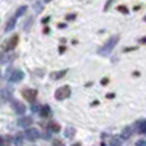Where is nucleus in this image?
<instances>
[{"mask_svg":"<svg viewBox=\"0 0 146 146\" xmlns=\"http://www.w3.org/2000/svg\"><path fill=\"white\" fill-rule=\"evenodd\" d=\"M119 40H121V36L119 35H113L111 37H109V40L106 41V42L104 44L100 49H99L98 53L100 54V55H104V56L109 55V54L113 51V49L117 46V44L119 42Z\"/></svg>","mask_w":146,"mask_h":146,"instance_id":"nucleus-1","label":"nucleus"},{"mask_svg":"<svg viewBox=\"0 0 146 146\" xmlns=\"http://www.w3.org/2000/svg\"><path fill=\"white\" fill-rule=\"evenodd\" d=\"M7 78L9 82H13V83H18L25 78V73H23L21 69H14L12 72H8L7 73Z\"/></svg>","mask_w":146,"mask_h":146,"instance_id":"nucleus-2","label":"nucleus"},{"mask_svg":"<svg viewBox=\"0 0 146 146\" xmlns=\"http://www.w3.org/2000/svg\"><path fill=\"white\" fill-rule=\"evenodd\" d=\"M72 94L71 91V87L69 86H62V87H59L58 90L55 91V94H54V96H55L56 100H64V99L69 98Z\"/></svg>","mask_w":146,"mask_h":146,"instance_id":"nucleus-3","label":"nucleus"},{"mask_svg":"<svg viewBox=\"0 0 146 146\" xmlns=\"http://www.w3.org/2000/svg\"><path fill=\"white\" fill-rule=\"evenodd\" d=\"M22 95L28 103H35L36 98H37V90H35V88H25L22 91Z\"/></svg>","mask_w":146,"mask_h":146,"instance_id":"nucleus-4","label":"nucleus"},{"mask_svg":"<svg viewBox=\"0 0 146 146\" xmlns=\"http://www.w3.org/2000/svg\"><path fill=\"white\" fill-rule=\"evenodd\" d=\"M18 41H19V36L18 35L12 36V37L5 42V46H4L5 51H10V50H13V49H15V46L18 45Z\"/></svg>","mask_w":146,"mask_h":146,"instance_id":"nucleus-5","label":"nucleus"},{"mask_svg":"<svg viewBox=\"0 0 146 146\" xmlns=\"http://www.w3.org/2000/svg\"><path fill=\"white\" fill-rule=\"evenodd\" d=\"M25 136L30 141H36L37 139H40V132L36 128H27L25 132Z\"/></svg>","mask_w":146,"mask_h":146,"instance_id":"nucleus-6","label":"nucleus"},{"mask_svg":"<svg viewBox=\"0 0 146 146\" xmlns=\"http://www.w3.org/2000/svg\"><path fill=\"white\" fill-rule=\"evenodd\" d=\"M32 123H33L32 117H21V118L18 119V126L23 127V128H27V127H30Z\"/></svg>","mask_w":146,"mask_h":146,"instance_id":"nucleus-7","label":"nucleus"},{"mask_svg":"<svg viewBox=\"0 0 146 146\" xmlns=\"http://www.w3.org/2000/svg\"><path fill=\"white\" fill-rule=\"evenodd\" d=\"M12 105H13V109H14V111H15L17 114H19V115L25 114V111H26L25 104H22L21 101H13Z\"/></svg>","mask_w":146,"mask_h":146,"instance_id":"nucleus-8","label":"nucleus"},{"mask_svg":"<svg viewBox=\"0 0 146 146\" xmlns=\"http://www.w3.org/2000/svg\"><path fill=\"white\" fill-rule=\"evenodd\" d=\"M67 73H68V69H62V71H58V72H53L50 73V78L51 80H60Z\"/></svg>","mask_w":146,"mask_h":146,"instance_id":"nucleus-9","label":"nucleus"},{"mask_svg":"<svg viewBox=\"0 0 146 146\" xmlns=\"http://www.w3.org/2000/svg\"><path fill=\"white\" fill-rule=\"evenodd\" d=\"M50 114H51V109H50V106H49V105H42L40 108V115H41V118H48Z\"/></svg>","mask_w":146,"mask_h":146,"instance_id":"nucleus-10","label":"nucleus"},{"mask_svg":"<svg viewBox=\"0 0 146 146\" xmlns=\"http://www.w3.org/2000/svg\"><path fill=\"white\" fill-rule=\"evenodd\" d=\"M15 25H17V17L10 18V19L8 21L7 26H5V32H9V31H12L13 28L15 27Z\"/></svg>","mask_w":146,"mask_h":146,"instance_id":"nucleus-11","label":"nucleus"},{"mask_svg":"<svg viewBox=\"0 0 146 146\" xmlns=\"http://www.w3.org/2000/svg\"><path fill=\"white\" fill-rule=\"evenodd\" d=\"M133 135V127H126L122 132V139L123 140H128L129 137Z\"/></svg>","mask_w":146,"mask_h":146,"instance_id":"nucleus-12","label":"nucleus"},{"mask_svg":"<svg viewBox=\"0 0 146 146\" xmlns=\"http://www.w3.org/2000/svg\"><path fill=\"white\" fill-rule=\"evenodd\" d=\"M64 135H66V137L67 139H73V137L76 136V128L74 127H72V126H69V127H67L66 128V132H64Z\"/></svg>","mask_w":146,"mask_h":146,"instance_id":"nucleus-13","label":"nucleus"},{"mask_svg":"<svg viewBox=\"0 0 146 146\" xmlns=\"http://www.w3.org/2000/svg\"><path fill=\"white\" fill-rule=\"evenodd\" d=\"M0 95H1V98L4 99V100H9V99L12 98V90H10V88H4Z\"/></svg>","mask_w":146,"mask_h":146,"instance_id":"nucleus-14","label":"nucleus"},{"mask_svg":"<svg viewBox=\"0 0 146 146\" xmlns=\"http://www.w3.org/2000/svg\"><path fill=\"white\" fill-rule=\"evenodd\" d=\"M26 13H27V5H22V7H19L17 9V12H15V17L19 18V17H22L23 14H26Z\"/></svg>","mask_w":146,"mask_h":146,"instance_id":"nucleus-15","label":"nucleus"},{"mask_svg":"<svg viewBox=\"0 0 146 146\" xmlns=\"http://www.w3.org/2000/svg\"><path fill=\"white\" fill-rule=\"evenodd\" d=\"M137 131L140 132V133H144L146 135V121H140L139 123H137Z\"/></svg>","mask_w":146,"mask_h":146,"instance_id":"nucleus-16","label":"nucleus"},{"mask_svg":"<svg viewBox=\"0 0 146 146\" xmlns=\"http://www.w3.org/2000/svg\"><path fill=\"white\" fill-rule=\"evenodd\" d=\"M48 127H49V131H51V132H55V133H56V132H59V131H60V126H59L58 123H55V122H51V123L49 124Z\"/></svg>","mask_w":146,"mask_h":146,"instance_id":"nucleus-17","label":"nucleus"},{"mask_svg":"<svg viewBox=\"0 0 146 146\" xmlns=\"http://www.w3.org/2000/svg\"><path fill=\"white\" fill-rule=\"evenodd\" d=\"M33 9H35V12L37 13V14H40V13L44 10V7H42V4H41L40 1H37V3L33 4Z\"/></svg>","mask_w":146,"mask_h":146,"instance_id":"nucleus-18","label":"nucleus"},{"mask_svg":"<svg viewBox=\"0 0 146 146\" xmlns=\"http://www.w3.org/2000/svg\"><path fill=\"white\" fill-rule=\"evenodd\" d=\"M117 9H118L119 12H122V13H123V14H128V12H129V10H128V8H127V7H124V5H119V7L117 8Z\"/></svg>","mask_w":146,"mask_h":146,"instance_id":"nucleus-19","label":"nucleus"},{"mask_svg":"<svg viewBox=\"0 0 146 146\" xmlns=\"http://www.w3.org/2000/svg\"><path fill=\"white\" fill-rule=\"evenodd\" d=\"M121 144H122V140L119 139V137H117V136H114L113 137V141L110 142V145H114V146H115V145H121Z\"/></svg>","mask_w":146,"mask_h":146,"instance_id":"nucleus-20","label":"nucleus"},{"mask_svg":"<svg viewBox=\"0 0 146 146\" xmlns=\"http://www.w3.org/2000/svg\"><path fill=\"white\" fill-rule=\"evenodd\" d=\"M14 144H18V145L22 144V135L21 133H18L17 136L14 137Z\"/></svg>","mask_w":146,"mask_h":146,"instance_id":"nucleus-21","label":"nucleus"},{"mask_svg":"<svg viewBox=\"0 0 146 146\" xmlns=\"http://www.w3.org/2000/svg\"><path fill=\"white\" fill-rule=\"evenodd\" d=\"M31 109H32V111H33V113H36V111H40V106H38V105H36V104H33V105L31 106Z\"/></svg>","mask_w":146,"mask_h":146,"instance_id":"nucleus-22","label":"nucleus"},{"mask_svg":"<svg viewBox=\"0 0 146 146\" xmlns=\"http://www.w3.org/2000/svg\"><path fill=\"white\" fill-rule=\"evenodd\" d=\"M137 146H146V141L145 140H139V141L136 142Z\"/></svg>","mask_w":146,"mask_h":146,"instance_id":"nucleus-23","label":"nucleus"},{"mask_svg":"<svg viewBox=\"0 0 146 146\" xmlns=\"http://www.w3.org/2000/svg\"><path fill=\"white\" fill-rule=\"evenodd\" d=\"M111 1H113V0H108V1H106V4H105V7H104V10H108V8L110 7V4H111Z\"/></svg>","mask_w":146,"mask_h":146,"instance_id":"nucleus-24","label":"nucleus"},{"mask_svg":"<svg viewBox=\"0 0 146 146\" xmlns=\"http://www.w3.org/2000/svg\"><path fill=\"white\" fill-rule=\"evenodd\" d=\"M49 21H50V17H45V18H42V19H41V22H42V23H48Z\"/></svg>","mask_w":146,"mask_h":146,"instance_id":"nucleus-25","label":"nucleus"},{"mask_svg":"<svg viewBox=\"0 0 146 146\" xmlns=\"http://www.w3.org/2000/svg\"><path fill=\"white\" fill-rule=\"evenodd\" d=\"M67 19H68V21H71V19H74V18H76V14H72V15H67Z\"/></svg>","mask_w":146,"mask_h":146,"instance_id":"nucleus-26","label":"nucleus"},{"mask_svg":"<svg viewBox=\"0 0 146 146\" xmlns=\"http://www.w3.org/2000/svg\"><path fill=\"white\" fill-rule=\"evenodd\" d=\"M44 139H45V140H50V139H51V137H50V133H45V135H44Z\"/></svg>","mask_w":146,"mask_h":146,"instance_id":"nucleus-27","label":"nucleus"},{"mask_svg":"<svg viewBox=\"0 0 146 146\" xmlns=\"http://www.w3.org/2000/svg\"><path fill=\"white\" fill-rule=\"evenodd\" d=\"M140 42H141V44H146V36H145V37H142L141 40H140Z\"/></svg>","mask_w":146,"mask_h":146,"instance_id":"nucleus-28","label":"nucleus"},{"mask_svg":"<svg viewBox=\"0 0 146 146\" xmlns=\"http://www.w3.org/2000/svg\"><path fill=\"white\" fill-rule=\"evenodd\" d=\"M54 145H63L62 141H54Z\"/></svg>","mask_w":146,"mask_h":146,"instance_id":"nucleus-29","label":"nucleus"},{"mask_svg":"<svg viewBox=\"0 0 146 146\" xmlns=\"http://www.w3.org/2000/svg\"><path fill=\"white\" fill-rule=\"evenodd\" d=\"M108 81H109V80H108V78H104V80H103V81H101V83H103V85H105V83H106V82H108Z\"/></svg>","mask_w":146,"mask_h":146,"instance_id":"nucleus-30","label":"nucleus"},{"mask_svg":"<svg viewBox=\"0 0 146 146\" xmlns=\"http://www.w3.org/2000/svg\"><path fill=\"white\" fill-rule=\"evenodd\" d=\"M106 98H108V99L110 98V99H111V98H114V95H113V94H110V95H109V94H108V95H106Z\"/></svg>","mask_w":146,"mask_h":146,"instance_id":"nucleus-31","label":"nucleus"},{"mask_svg":"<svg viewBox=\"0 0 146 146\" xmlns=\"http://www.w3.org/2000/svg\"><path fill=\"white\" fill-rule=\"evenodd\" d=\"M3 144H4V140H3V137L0 136V145H3Z\"/></svg>","mask_w":146,"mask_h":146,"instance_id":"nucleus-32","label":"nucleus"},{"mask_svg":"<svg viewBox=\"0 0 146 146\" xmlns=\"http://www.w3.org/2000/svg\"><path fill=\"white\" fill-rule=\"evenodd\" d=\"M45 3H50V1H53V0H44Z\"/></svg>","mask_w":146,"mask_h":146,"instance_id":"nucleus-33","label":"nucleus"},{"mask_svg":"<svg viewBox=\"0 0 146 146\" xmlns=\"http://www.w3.org/2000/svg\"><path fill=\"white\" fill-rule=\"evenodd\" d=\"M144 22H146V15H145V17H144Z\"/></svg>","mask_w":146,"mask_h":146,"instance_id":"nucleus-34","label":"nucleus"},{"mask_svg":"<svg viewBox=\"0 0 146 146\" xmlns=\"http://www.w3.org/2000/svg\"><path fill=\"white\" fill-rule=\"evenodd\" d=\"M0 77H1V71H0Z\"/></svg>","mask_w":146,"mask_h":146,"instance_id":"nucleus-35","label":"nucleus"}]
</instances>
